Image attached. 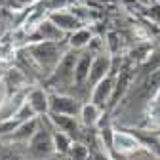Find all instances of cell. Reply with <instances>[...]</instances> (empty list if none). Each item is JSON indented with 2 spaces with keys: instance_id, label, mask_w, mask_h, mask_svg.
I'll return each mask as SVG.
<instances>
[{
  "instance_id": "cell-1",
  "label": "cell",
  "mask_w": 160,
  "mask_h": 160,
  "mask_svg": "<svg viewBox=\"0 0 160 160\" xmlns=\"http://www.w3.org/2000/svg\"><path fill=\"white\" fill-rule=\"evenodd\" d=\"M74 69H76V61L74 55L67 53L61 61L57 63V67L53 69V74L48 78V86H67L74 80Z\"/></svg>"
},
{
  "instance_id": "cell-2",
  "label": "cell",
  "mask_w": 160,
  "mask_h": 160,
  "mask_svg": "<svg viewBox=\"0 0 160 160\" xmlns=\"http://www.w3.org/2000/svg\"><path fill=\"white\" fill-rule=\"evenodd\" d=\"M29 149L34 156L38 158H46L50 156L53 151H55V145H53V133L50 132V128H38L36 133L31 137V143H29Z\"/></svg>"
},
{
  "instance_id": "cell-3",
  "label": "cell",
  "mask_w": 160,
  "mask_h": 160,
  "mask_svg": "<svg viewBox=\"0 0 160 160\" xmlns=\"http://www.w3.org/2000/svg\"><path fill=\"white\" fill-rule=\"evenodd\" d=\"M31 53L32 57L38 61L40 67H46V69H52V67H57V63L61 61V55H59V50L55 44H52L50 40L44 44H36L31 48Z\"/></svg>"
},
{
  "instance_id": "cell-4",
  "label": "cell",
  "mask_w": 160,
  "mask_h": 160,
  "mask_svg": "<svg viewBox=\"0 0 160 160\" xmlns=\"http://www.w3.org/2000/svg\"><path fill=\"white\" fill-rule=\"evenodd\" d=\"M80 111H82V105H80L74 97H69V95H63V93H52L50 95V112L76 116Z\"/></svg>"
},
{
  "instance_id": "cell-5",
  "label": "cell",
  "mask_w": 160,
  "mask_h": 160,
  "mask_svg": "<svg viewBox=\"0 0 160 160\" xmlns=\"http://www.w3.org/2000/svg\"><path fill=\"white\" fill-rule=\"evenodd\" d=\"M48 116H50V122H52L57 130L65 132V133L71 135L72 139H78V137H80V128H78V124H76L74 116H71V114H55V112H48Z\"/></svg>"
},
{
  "instance_id": "cell-6",
  "label": "cell",
  "mask_w": 160,
  "mask_h": 160,
  "mask_svg": "<svg viewBox=\"0 0 160 160\" xmlns=\"http://www.w3.org/2000/svg\"><path fill=\"white\" fill-rule=\"evenodd\" d=\"M25 101H27V95L23 92H13L12 97L4 99V103L0 105V122H2V120L13 118L19 112V109L25 105Z\"/></svg>"
},
{
  "instance_id": "cell-7",
  "label": "cell",
  "mask_w": 160,
  "mask_h": 160,
  "mask_svg": "<svg viewBox=\"0 0 160 160\" xmlns=\"http://www.w3.org/2000/svg\"><path fill=\"white\" fill-rule=\"evenodd\" d=\"M27 103L34 111V114H44L50 112V95L42 88H34L27 93Z\"/></svg>"
},
{
  "instance_id": "cell-8",
  "label": "cell",
  "mask_w": 160,
  "mask_h": 160,
  "mask_svg": "<svg viewBox=\"0 0 160 160\" xmlns=\"http://www.w3.org/2000/svg\"><path fill=\"white\" fill-rule=\"evenodd\" d=\"M114 86H112V78L105 76L101 82H97V86H93L92 92V103H95L97 107H105L107 105V99L111 97Z\"/></svg>"
},
{
  "instance_id": "cell-9",
  "label": "cell",
  "mask_w": 160,
  "mask_h": 160,
  "mask_svg": "<svg viewBox=\"0 0 160 160\" xmlns=\"http://www.w3.org/2000/svg\"><path fill=\"white\" fill-rule=\"evenodd\" d=\"M112 149H116L118 154H130L139 149V143L135 141V137L128 133H114L112 135Z\"/></svg>"
},
{
  "instance_id": "cell-10",
  "label": "cell",
  "mask_w": 160,
  "mask_h": 160,
  "mask_svg": "<svg viewBox=\"0 0 160 160\" xmlns=\"http://www.w3.org/2000/svg\"><path fill=\"white\" fill-rule=\"evenodd\" d=\"M36 130H38V120L36 118H29L19 128H15L12 132L10 139H13V141H29V139L36 133Z\"/></svg>"
},
{
  "instance_id": "cell-11",
  "label": "cell",
  "mask_w": 160,
  "mask_h": 160,
  "mask_svg": "<svg viewBox=\"0 0 160 160\" xmlns=\"http://www.w3.org/2000/svg\"><path fill=\"white\" fill-rule=\"evenodd\" d=\"M52 133H53V145H55V151L61 152V154H69L71 147H72V137L67 135L65 132L57 130L53 124H52Z\"/></svg>"
},
{
  "instance_id": "cell-12",
  "label": "cell",
  "mask_w": 160,
  "mask_h": 160,
  "mask_svg": "<svg viewBox=\"0 0 160 160\" xmlns=\"http://www.w3.org/2000/svg\"><path fill=\"white\" fill-rule=\"evenodd\" d=\"M107 69H109V61L107 57H99L92 63V69H90V76H88V82L90 84H97L101 82L107 74Z\"/></svg>"
},
{
  "instance_id": "cell-13",
  "label": "cell",
  "mask_w": 160,
  "mask_h": 160,
  "mask_svg": "<svg viewBox=\"0 0 160 160\" xmlns=\"http://www.w3.org/2000/svg\"><path fill=\"white\" fill-rule=\"evenodd\" d=\"M90 69H92V57H90V55H84V57L76 63V69H74V84H76V86H82L86 80H88Z\"/></svg>"
},
{
  "instance_id": "cell-14",
  "label": "cell",
  "mask_w": 160,
  "mask_h": 160,
  "mask_svg": "<svg viewBox=\"0 0 160 160\" xmlns=\"http://www.w3.org/2000/svg\"><path fill=\"white\" fill-rule=\"evenodd\" d=\"M80 116H82V124H84V126H95L97 120H99V107H97L95 103L82 105Z\"/></svg>"
},
{
  "instance_id": "cell-15",
  "label": "cell",
  "mask_w": 160,
  "mask_h": 160,
  "mask_svg": "<svg viewBox=\"0 0 160 160\" xmlns=\"http://www.w3.org/2000/svg\"><path fill=\"white\" fill-rule=\"evenodd\" d=\"M53 19V23L57 27H61V29H74L78 23H76V19L72 15H67V13H53L52 15Z\"/></svg>"
},
{
  "instance_id": "cell-16",
  "label": "cell",
  "mask_w": 160,
  "mask_h": 160,
  "mask_svg": "<svg viewBox=\"0 0 160 160\" xmlns=\"http://www.w3.org/2000/svg\"><path fill=\"white\" fill-rule=\"evenodd\" d=\"M69 154H71V160H90L88 147H84L82 143H72Z\"/></svg>"
},
{
  "instance_id": "cell-17",
  "label": "cell",
  "mask_w": 160,
  "mask_h": 160,
  "mask_svg": "<svg viewBox=\"0 0 160 160\" xmlns=\"http://www.w3.org/2000/svg\"><path fill=\"white\" fill-rule=\"evenodd\" d=\"M88 40H90V34H88L86 31H80V32L72 34V38H71V46L80 48V46H84V44L88 42Z\"/></svg>"
},
{
  "instance_id": "cell-18",
  "label": "cell",
  "mask_w": 160,
  "mask_h": 160,
  "mask_svg": "<svg viewBox=\"0 0 160 160\" xmlns=\"http://www.w3.org/2000/svg\"><path fill=\"white\" fill-rule=\"evenodd\" d=\"M152 112H154L152 118L160 122V92H158V95H156V99H154V103H152Z\"/></svg>"
},
{
  "instance_id": "cell-19",
  "label": "cell",
  "mask_w": 160,
  "mask_h": 160,
  "mask_svg": "<svg viewBox=\"0 0 160 160\" xmlns=\"http://www.w3.org/2000/svg\"><path fill=\"white\" fill-rule=\"evenodd\" d=\"M8 84H6V80H0V105L4 103V99H6V95H8Z\"/></svg>"
},
{
  "instance_id": "cell-20",
  "label": "cell",
  "mask_w": 160,
  "mask_h": 160,
  "mask_svg": "<svg viewBox=\"0 0 160 160\" xmlns=\"http://www.w3.org/2000/svg\"><path fill=\"white\" fill-rule=\"evenodd\" d=\"M93 160H109V158H107L105 154H101V152H95V154H93Z\"/></svg>"
}]
</instances>
